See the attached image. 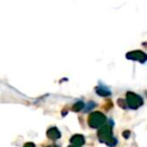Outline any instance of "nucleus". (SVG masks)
<instances>
[{"instance_id": "9", "label": "nucleus", "mask_w": 147, "mask_h": 147, "mask_svg": "<svg viewBox=\"0 0 147 147\" xmlns=\"http://www.w3.org/2000/svg\"><path fill=\"white\" fill-rule=\"evenodd\" d=\"M118 104L120 105V107H122V108H126V104H125V101L123 100V99H119Z\"/></svg>"}, {"instance_id": "2", "label": "nucleus", "mask_w": 147, "mask_h": 147, "mask_svg": "<svg viewBox=\"0 0 147 147\" xmlns=\"http://www.w3.org/2000/svg\"><path fill=\"white\" fill-rule=\"evenodd\" d=\"M98 139L101 141V142H105L108 144V143L113 139L112 129H111V127L108 126V125L101 127L98 131Z\"/></svg>"}, {"instance_id": "4", "label": "nucleus", "mask_w": 147, "mask_h": 147, "mask_svg": "<svg viewBox=\"0 0 147 147\" xmlns=\"http://www.w3.org/2000/svg\"><path fill=\"white\" fill-rule=\"evenodd\" d=\"M127 59H135V61H139L140 63H144L146 61V55L140 51H135L127 53Z\"/></svg>"}, {"instance_id": "1", "label": "nucleus", "mask_w": 147, "mask_h": 147, "mask_svg": "<svg viewBox=\"0 0 147 147\" xmlns=\"http://www.w3.org/2000/svg\"><path fill=\"white\" fill-rule=\"evenodd\" d=\"M106 121V117L101 112H94L89 116V125L92 128H99Z\"/></svg>"}, {"instance_id": "13", "label": "nucleus", "mask_w": 147, "mask_h": 147, "mask_svg": "<svg viewBox=\"0 0 147 147\" xmlns=\"http://www.w3.org/2000/svg\"><path fill=\"white\" fill-rule=\"evenodd\" d=\"M69 147H75V146H69Z\"/></svg>"}, {"instance_id": "7", "label": "nucleus", "mask_w": 147, "mask_h": 147, "mask_svg": "<svg viewBox=\"0 0 147 147\" xmlns=\"http://www.w3.org/2000/svg\"><path fill=\"white\" fill-rule=\"evenodd\" d=\"M97 94H99L100 96H103V97H107L109 95H111L110 91H108L106 88H98L97 89Z\"/></svg>"}, {"instance_id": "8", "label": "nucleus", "mask_w": 147, "mask_h": 147, "mask_svg": "<svg viewBox=\"0 0 147 147\" xmlns=\"http://www.w3.org/2000/svg\"><path fill=\"white\" fill-rule=\"evenodd\" d=\"M83 108H84V103L78 102L77 104H75V106L73 107V111H75V112H79V111H81Z\"/></svg>"}, {"instance_id": "11", "label": "nucleus", "mask_w": 147, "mask_h": 147, "mask_svg": "<svg viewBox=\"0 0 147 147\" xmlns=\"http://www.w3.org/2000/svg\"><path fill=\"white\" fill-rule=\"evenodd\" d=\"M129 134H130V132H129V131H125V132L123 133V135L125 136V138H128V137H129Z\"/></svg>"}, {"instance_id": "10", "label": "nucleus", "mask_w": 147, "mask_h": 147, "mask_svg": "<svg viewBox=\"0 0 147 147\" xmlns=\"http://www.w3.org/2000/svg\"><path fill=\"white\" fill-rule=\"evenodd\" d=\"M23 147H35V145L31 142H28V143H26V144H24V146Z\"/></svg>"}, {"instance_id": "5", "label": "nucleus", "mask_w": 147, "mask_h": 147, "mask_svg": "<svg viewBox=\"0 0 147 147\" xmlns=\"http://www.w3.org/2000/svg\"><path fill=\"white\" fill-rule=\"evenodd\" d=\"M71 143L73 144L71 146L80 147L85 143V139L82 135H74V136L71 138Z\"/></svg>"}, {"instance_id": "3", "label": "nucleus", "mask_w": 147, "mask_h": 147, "mask_svg": "<svg viewBox=\"0 0 147 147\" xmlns=\"http://www.w3.org/2000/svg\"><path fill=\"white\" fill-rule=\"evenodd\" d=\"M127 97V105L130 107L131 109H137L143 104V101L138 95L134 94V93L128 92L126 95Z\"/></svg>"}, {"instance_id": "12", "label": "nucleus", "mask_w": 147, "mask_h": 147, "mask_svg": "<svg viewBox=\"0 0 147 147\" xmlns=\"http://www.w3.org/2000/svg\"><path fill=\"white\" fill-rule=\"evenodd\" d=\"M47 147H57V145H53V146H47Z\"/></svg>"}, {"instance_id": "6", "label": "nucleus", "mask_w": 147, "mask_h": 147, "mask_svg": "<svg viewBox=\"0 0 147 147\" xmlns=\"http://www.w3.org/2000/svg\"><path fill=\"white\" fill-rule=\"evenodd\" d=\"M47 135L49 139H51V140H57V139H59V137H61V133H59V131L57 130L55 127L49 129L47 132Z\"/></svg>"}]
</instances>
